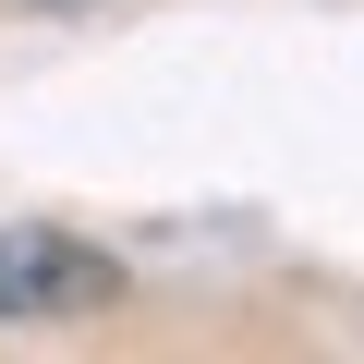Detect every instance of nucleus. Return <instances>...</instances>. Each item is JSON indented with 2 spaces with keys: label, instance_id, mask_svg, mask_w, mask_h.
Returning a JSON list of instances; mask_svg holds the SVG:
<instances>
[{
  "label": "nucleus",
  "instance_id": "f257e3e1",
  "mask_svg": "<svg viewBox=\"0 0 364 364\" xmlns=\"http://www.w3.org/2000/svg\"><path fill=\"white\" fill-rule=\"evenodd\" d=\"M122 267L61 231H0V316H109Z\"/></svg>",
  "mask_w": 364,
  "mask_h": 364
}]
</instances>
